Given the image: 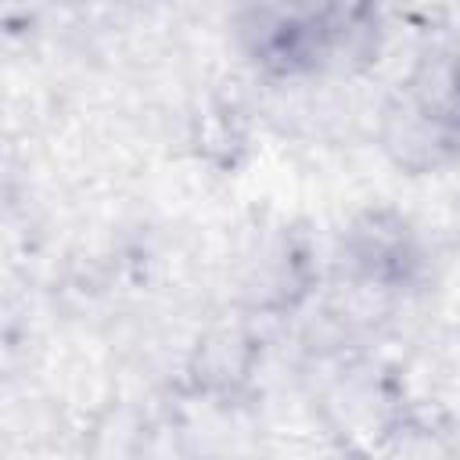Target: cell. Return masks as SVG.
Here are the masks:
<instances>
[{
    "label": "cell",
    "mask_w": 460,
    "mask_h": 460,
    "mask_svg": "<svg viewBox=\"0 0 460 460\" xmlns=\"http://www.w3.org/2000/svg\"><path fill=\"white\" fill-rule=\"evenodd\" d=\"M406 104L435 126L446 144H460V47L438 50L413 72Z\"/></svg>",
    "instance_id": "3957f363"
},
{
    "label": "cell",
    "mask_w": 460,
    "mask_h": 460,
    "mask_svg": "<svg viewBox=\"0 0 460 460\" xmlns=\"http://www.w3.org/2000/svg\"><path fill=\"white\" fill-rule=\"evenodd\" d=\"M237 40L266 79H302L367 58L377 43V14L359 4H259L237 14Z\"/></svg>",
    "instance_id": "6da1fadb"
},
{
    "label": "cell",
    "mask_w": 460,
    "mask_h": 460,
    "mask_svg": "<svg viewBox=\"0 0 460 460\" xmlns=\"http://www.w3.org/2000/svg\"><path fill=\"white\" fill-rule=\"evenodd\" d=\"M341 252L352 273L374 288H410L424 266V248L413 223L388 205L352 216L341 237Z\"/></svg>",
    "instance_id": "7a4b0ae2"
},
{
    "label": "cell",
    "mask_w": 460,
    "mask_h": 460,
    "mask_svg": "<svg viewBox=\"0 0 460 460\" xmlns=\"http://www.w3.org/2000/svg\"><path fill=\"white\" fill-rule=\"evenodd\" d=\"M190 151L212 172L234 176L252 155V133H248V119L241 115V108L226 101L205 104L190 119Z\"/></svg>",
    "instance_id": "277c9868"
}]
</instances>
